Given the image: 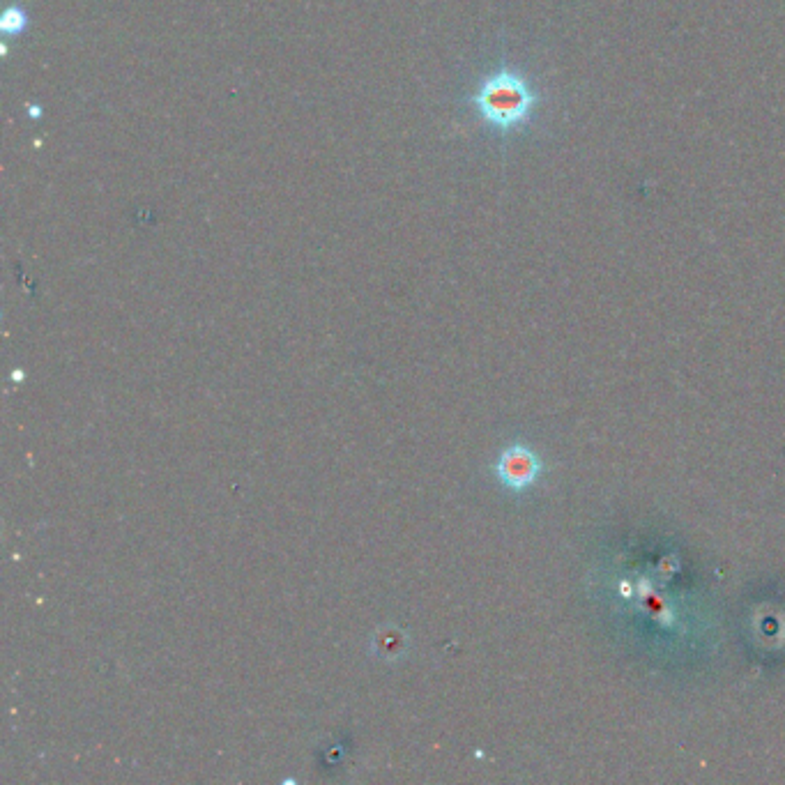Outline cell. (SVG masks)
Segmentation results:
<instances>
[{
  "label": "cell",
  "instance_id": "obj_1",
  "mask_svg": "<svg viewBox=\"0 0 785 785\" xmlns=\"http://www.w3.org/2000/svg\"><path fill=\"white\" fill-rule=\"evenodd\" d=\"M532 97L528 83L521 76L500 72L489 76L475 95V104L486 123L498 129H512L521 125L532 109Z\"/></svg>",
  "mask_w": 785,
  "mask_h": 785
},
{
  "label": "cell",
  "instance_id": "obj_2",
  "mask_svg": "<svg viewBox=\"0 0 785 785\" xmlns=\"http://www.w3.org/2000/svg\"><path fill=\"white\" fill-rule=\"evenodd\" d=\"M498 475L512 489H523L537 477L535 456L525 452V449H509L507 454H502L498 463Z\"/></svg>",
  "mask_w": 785,
  "mask_h": 785
},
{
  "label": "cell",
  "instance_id": "obj_3",
  "mask_svg": "<svg viewBox=\"0 0 785 785\" xmlns=\"http://www.w3.org/2000/svg\"><path fill=\"white\" fill-rule=\"evenodd\" d=\"M28 24L24 10H19V7H10V10H5L3 14V21H0V28H3V33L7 35H19L24 33V28Z\"/></svg>",
  "mask_w": 785,
  "mask_h": 785
}]
</instances>
